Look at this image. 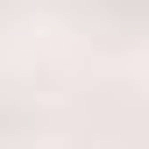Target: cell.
Returning <instances> with one entry per match:
<instances>
[]
</instances>
